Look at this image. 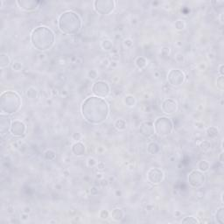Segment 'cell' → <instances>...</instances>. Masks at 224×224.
<instances>
[{
    "label": "cell",
    "mask_w": 224,
    "mask_h": 224,
    "mask_svg": "<svg viewBox=\"0 0 224 224\" xmlns=\"http://www.w3.org/2000/svg\"><path fill=\"white\" fill-rule=\"evenodd\" d=\"M181 222L182 223H199V221L194 216H187L183 219Z\"/></svg>",
    "instance_id": "cell-26"
},
{
    "label": "cell",
    "mask_w": 224,
    "mask_h": 224,
    "mask_svg": "<svg viewBox=\"0 0 224 224\" xmlns=\"http://www.w3.org/2000/svg\"><path fill=\"white\" fill-rule=\"evenodd\" d=\"M198 169L200 172H207L209 169V163L207 160H200L198 164Z\"/></svg>",
    "instance_id": "cell-23"
},
{
    "label": "cell",
    "mask_w": 224,
    "mask_h": 224,
    "mask_svg": "<svg viewBox=\"0 0 224 224\" xmlns=\"http://www.w3.org/2000/svg\"><path fill=\"white\" fill-rule=\"evenodd\" d=\"M54 33L52 30L40 25L33 30L31 33V43L34 48L39 51H46L50 49L54 44Z\"/></svg>",
    "instance_id": "cell-2"
},
{
    "label": "cell",
    "mask_w": 224,
    "mask_h": 224,
    "mask_svg": "<svg viewBox=\"0 0 224 224\" xmlns=\"http://www.w3.org/2000/svg\"><path fill=\"white\" fill-rule=\"evenodd\" d=\"M186 26V24L183 20H177L175 22V28L177 30H183Z\"/></svg>",
    "instance_id": "cell-29"
},
{
    "label": "cell",
    "mask_w": 224,
    "mask_h": 224,
    "mask_svg": "<svg viewBox=\"0 0 224 224\" xmlns=\"http://www.w3.org/2000/svg\"><path fill=\"white\" fill-rule=\"evenodd\" d=\"M12 122L13 121L11 120V117L8 115L1 113V115H0V132H1L2 136L4 133L10 131Z\"/></svg>",
    "instance_id": "cell-13"
},
{
    "label": "cell",
    "mask_w": 224,
    "mask_h": 224,
    "mask_svg": "<svg viewBox=\"0 0 224 224\" xmlns=\"http://www.w3.org/2000/svg\"><path fill=\"white\" fill-rule=\"evenodd\" d=\"M26 126L20 120H13L11 125L10 132L13 134L14 137H22L25 134Z\"/></svg>",
    "instance_id": "cell-11"
},
{
    "label": "cell",
    "mask_w": 224,
    "mask_h": 224,
    "mask_svg": "<svg viewBox=\"0 0 224 224\" xmlns=\"http://www.w3.org/2000/svg\"><path fill=\"white\" fill-rule=\"evenodd\" d=\"M116 2L113 0H96L94 2V8L101 15H109L114 10Z\"/></svg>",
    "instance_id": "cell-6"
},
{
    "label": "cell",
    "mask_w": 224,
    "mask_h": 224,
    "mask_svg": "<svg viewBox=\"0 0 224 224\" xmlns=\"http://www.w3.org/2000/svg\"><path fill=\"white\" fill-rule=\"evenodd\" d=\"M161 109L166 115H173L178 110V104L173 99H166L163 101L161 104Z\"/></svg>",
    "instance_id": "cell-12"
},
{
    "label": "cell",
    "mask_w": 224,
    "mask_h": 224,
    "mask_svg": "<svg viewBox=\"0 0 224 224\" xmlns=\"http://www.w3.org/2000/svg\"><path fill=\"white\" fill-rule=\"evenodd\" d=\"M100 217L102 219H107L109 217V212L106 210H102L100 212Z\"/></svg>",
    "instance_id": "cell-31"
},
{
    "label": "cell",
    "mask_w": 224,
    "mask_h": 224,
    "mask_svg": "<svg viewBox=\"0 0 224 224\" xmlns=\"http://www.w3.org/2000/svg\"><path fill=\"white\" fill-rule=\"evenodd\" d=\"M81 112L84 119L91 125H99L108 118L109 107L106 100L99 96H89L83 101Z\"/></svg>",
    "instance_id": "cell-1"
},
{
    "label": "cell",
    "mask_w": 224,
    "mask_h": 224,
    "mask_svg": "<svg viewBox=\"0 0 224 224\" xmlns=\"http://www.w3.org/2000/svg\"><path fill=\"white\" fill-rule=\"evenodd\" d=\"M219 73L221 75H223V64L220 65V69H219Z\"/></svg>",
    "instance_id": "cell-33"
},
{
    "label": "cell",
    "mask_w": 224,
    "mask_h": 224,
    "mask_svg": "<svg viewBox=\"0 0 224 224\" xmlns=\"http://www.w3.org/2000/svg\"><path fill=\"white\" fill-rule=\"evenodd\" d=\"M222 156H223V152H221V153L220 154V161H221V163H222V162H223V159H222Z\"/></svg>",
    "instance_id": "cell-34"
},
{
    "label": "cell",
    "mask_w": 224,
    "mask_h": 224,
    "mask_svg": "<svg viewBox=\"0 0 224 224\" xmlns=\"http://www.w3.org/2000/svg\"><path fill=\"white\" fill-rule=\"evenodd\" d=\"M124 217V213L119 208H116L111 212V218L115 221H120Z\"/></svg>",
    "instance_id": "cell-18"
},
{
    "label": "cell",
    "mask_w": 224,
    "mask_h": 224,
    "mask_svg": "<svg viewBox=\"0 0 224 224\" xmlns=\"http://www.w3.org/2000/svg\"><path fill=\"white\" fill-rule=\"evenodd\" d=\"M22 101L20 96L15 91L6 90L0 96V109L1 113L12 115L17 112L21 107Z\"/></svg>",
    "instance_id": "cell-4"
},
{
    "label": "cell",
    "mask_w": 224,
    "mask_h": 224,
    "mask_svg": "<svg viewBox=\"0 0 224 224\" xmlns=\"http://www.w3.org/2000/svg\"><path fill=\"white\" fill-rule=\"evenodd\" d=\"M188 183L192 187L198 188L205 183V175L203 172L200 170H194L188 175Z\"/></svg>",
    "instance_id": "cell-9"
},
{
    "label": "cell",
    "mask_w": 224,
    "mask_h": 224,
    "mask_svg": "<svg viewBox=\"0 0 224 224\" xmlns=\"http://www.w3.org/2000/svg\"><path fill=\"white\" fill-rule=\"evenodd\" d=\"M200 148H201L202 151H205V152H206V151H208V150L211 148V144L208 141H207V140L202 141L201 142V144H200Z\"/></svg>",
    "instance_id": "cell-28"
},
{
    "label": "cell",
    "mask_w": 224,
    "mask_h": 224,
    "mask_svg": "<svg viewBox=\"0 0 224 224\" xmlns=\"http://www.w3.org/2000/svg\"><path fill=\"white\" fill-rule=\"evenodd\" d=\"M72 152H73V153L75 154V156L82 157V156H83L85 154L86 148H85V146H84L83 143L77 142V143L74 144L73 146H72Z\"/></svg>",
    "instance_id": "cell-16"
},
{
    "label": "cell",
    "mask_w": 224,
    "mask_h": 224,
    "mask_svg": "<svg viewBox=\"0 0 224 224\" xmlns=\"http://www.w3.org/2000/svg\"><path fill=\"white\" fill-rule=\"evenodd\" d=\"M223 218H224V214H223V208H221L220 209H218L216 212V219L217 222H219L220 224H223Z\"/></svg>",
    "instance_id": "cell-24"
},
{
    "label": "cell",
    "mask_w": 224,
    "mask_h": 224,
    "mask_svg": "<svg viewBox=\"0 0 224 224\" xmlns=\"http://www.w3.org/2000/svg\"><path fill=\"white\" fill-rule=\"evenodd\" d=\"M217 86L220 88L221 89H223V88H224L223 75H221L220 77L217 79Z\"/></svg>",
    "instance_id": "cell-30"
},
{
    "label": "cell",
    "mask_w": 224,
    "mask_h": 224,
    "mask_svg": "<svg viewBox=\"0 0 224 224\" xmlns=\"http://www.w3.org/2000/svg\"><path fill=\"white\" fill-rule=\"evenodd\" d=\"M114 126L118 131H124L127 127V124H126V122L124 119H117V120L115 121Z\"/></svg>",
    "instance_id": "cell-20"
},
{
    "label": "cell",
    "mask_w": 224,
    "mask_h": 224,
    "mask_svg": "<svg viewBox=\"0 0 224 224\" xmlns=\"http://www.w3.org/2000/svg\"><path fill=\"white\" fill-rule=\"evenodd\" d=\"M125 104L128 106V107H133L135 104H136V100L135 97L131 95H128L125 97Z\"/></svg>",
    "instance_id": "cell-22"
},
{
    "label": "cell",
    "mask_w": 224,
    "mask_h": 224,
    "mask_svg": "<svg viewBox=\"0 0 224 224\" xmlns=\"http://www.w3.org/2000/svg\"><path fill=\"white\" fill-rule=\"evenodd\" d=\"M147 152H149L150 154H156L158 153L159 152V146H158V144L154 143V142H152L150 143L148 145V147H147Z\"/></svg>",
    "instance_id": "cell-19"
},
{
    "label": "cell",
    "mask_w": 224,
    "mask_h": 224,
    "mask_svg": "<svg viewBox=\"0 0 224 224\" xmlns=\"http://www.w3.org/2000/svg\"><path fill=\"white\" fill-rule=\"evenodd\" d=\"M135 63H136V65H137L138 68L142 69V68H144V67H146V65H147V61H146V59L144 58V57H137V58L136 59V61H135Z\"/></svg>",
    "instance_id": "cell-21"
},
{
    "label": "cell",
    "mask_w": 224,
    "mask_h": 224,
    "mask_svg": "<svg viewBox=\"0 0 224 224\" xmlns=\"http://www.w3.org/2000/svg\"><path fill=\"white\" fill-rule=\"evenodd\" d=\"M207 132H208V137H216L218 136V134H219V131H218V129L217 128L214 127V126H212V127H210V128L208 129Z\"/></svg>",
    "instance_id": "cell-25"
},
{
    "label": "cell",
    "mask_w": 224,
    "mask_h": 224,
    "mask_svg": "<svg viewBox=\"0 0 224 224\" xmlns=\"http://www.w3.org/2000/svg\"><path fill=\"white\" fill-rule=\"evenodd\" d=\"M185 74L182 71L179 69H172L169 71L168 75H167V80L171 85L174 86V87H179L180 85H182L185 82Z\"/></svg>",
    "instance_id": "cell-8"
},
{
    "label": "cell",
    "mask_w": 224,
    "mask_h": 224,
    "mask_svg": "<svg viewBox=\"0 0 224 224\" xmlns=\"http://www.w3.org/2000/svg\"><path fill=\"white\" fill-rule=\"evenodd\" d=\"M10 62H11V60H10L8 54H0V67L1 68H4V67H8L10 65Z\"/></svg>",
    "instance_id": "cell-17"
},
{
    "label": "cell",
    "mask_w": 224,
    "mask_h": 224,
    "mask_svg": "<svg viewBox=\"0 0 224 224\" xmlns=\"http://www.w3.org/2000/svg\"><path fill=\"white\" fill-rule=\"evenodd\" d=\"M82 25L83 23L80 16L73 11H66L59 17V29L65 34H77L82 29Z\"/></svg>",
    "instance_id": "cell-3"
},
{
    "label": "cell",
    "mask_w": 224,
    "mask_h": 224,
    "mask_svg": "<svg viewBox=\"0 0 224 224\" xmlns=\"http://www.w3.org/2000/svg\"><path fill=\"white\" fill-rule=\"evenodd\" d=\"M112 46H113V44L109 40H104L102 42V47L104 48V50H107V51L110 50L112 48Z\"/></svg>",
    "instance_id": "cell-27"
},
{
    "label": "cell",
    "mask_w": 224,
    "mask_h": 224,
    "mask_svg": "<svg viewBox=\"0 0 224 224\" xmlns=\"http://www.w3.org/2000/svg\"><path fill=\"white\" fill-rule=\"evenodd\" d=\"M140 131H141L142 135H144L146 137H151L153 135L155 131H154L153 123L152 122H143L140 125Z\"/></svg>",
    "instance_id": "cell-15"
},
{
    "label": "cell",
    "mask_w": 224,
    "mask_h": 224,
    "mask_svg": "<svg viewBox=\"0 0 224 224\" xmlns=\"http://www.w3.org/2000/svg\"><path fill=\"white\" fill-rule=\"evenodd\" d=\"M17 4L20 8L24 9L25 11H34L38 8L40 2L39 1H34V0H19L17 1Z\"/></svg>",
    "instance_id": "cell-14"
},
{
    "label": "cell",
    "mask_w": 224,
    "mask_h": 224,
    "mask_svg": "<svg viewBox=\"0 0 224 224\" xmlns=\"http://www.w3.org/2000/svg\"><path fill=\"white\" fill-rule=\"evenodd\" d=\"M154 131L159 137H166L172 133L173 130V122L167 116H159L153 123Z\"/></svg>",
    "instance_id": "cell-5"
},
{
    "label": "cell",
    "mask_w": 224,
    "mask_h": 224,
    "mask_svg": "<svg viewBox=\"0 0 224 224\" xmlns=\"http://www.w3.org/2000/svg\"><path fill=\"white\" fill-rule=\"evenodd\" d=\"M92 93L96 96L106 97L110 93V87L108 83L104 81H96L92 86Z\"/></svg>",
    "instance_id": "cell-7"
},
{
    "label": "cell",
    "mask_w": 224,
    "mask_h": 224,
    "mask_svg": "<svg viewBox=\"0 0 224 224\" xmlns=\"http://www.w3.org/2000/svg\"><path fill=\"white\" fill-rule=\"evenodd\" d=\"M96 167H97V169L103 170L104 167H105V166H104V164L103 163V162H98V163H97V165H96Z\"/></svg>",
    "instance_id": "cell-32"
},
{
    "label": "cell",
    "mask_w": 224,
    "mask_h": 224,
    "mask_svg": "<svg viewBox=\"0 0 224 224\" xmlns=\"http://www.w3.org/2000/svg\"><path fill=\"white\" fill-rule=\"evenodd\" d=\"M163 179H164V173L159 168H156V167L151 168L147 172V180L151 184L158 185L163 180Z\"/></svg>",
    "instance_id": "cell-10"
}]
</instances>
